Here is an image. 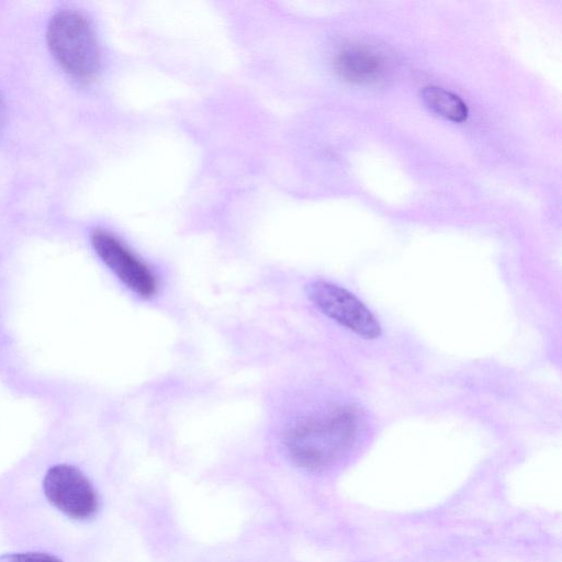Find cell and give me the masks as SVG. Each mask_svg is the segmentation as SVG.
I'll list each match as a JSON object with an SVG mask.
<instances>
[{"label": "cell", "instance_id": "1", "mask_svg": "<svg viewBox=\"0 0 562 562\" xmlns=\"http://www.w3.org/2000/svg\"><path fill=\"white\" fill-rule=\"evenodd\" d=\"M360 423L353 406L337 405L295 419L284 431L283 445L296 465L311 471L324 470L351 449Z\"/></svg>", "mask_w": 562, "mask_h": 562}, {"label": "cell", "instance_id": "2", "mask_svg": "<svg viewBox=\"0 0 562 562\" xmlns=\"http://www.w3.org/2000/svg\"><path fill=\"white\" fill-rule=\"evenodd\" d=\"M49 52L74 80L89 83L101 68V48L90 20L76 9L55 12L47 24Z\"/></svg>", "mask_w": 562, "mask_h": 562}, {"label": "cell", "instance_id": "3", "mask_svg": "<svg viewBox=\"0 0 562 562\" xmlns=\"http://www.w3.org/2000/svg\"><path fill=\"white\" fill-rule=\"evenodd\" d=\"M307 297L325 316L364 339L381 336L382 328L373 313L347 289L323 280L310 283Z\"/></svg>", "mask_w": 562, "mask_h": 562}, {"label": "cell", "instance_id": "4", "mask_svg": "<svg viewBox=\"0 0 562 562\" xmlns=\"http://www.w3.org/2000/svg\"><path fill=\"white\" fill-rule=\"evenodd\" d=\"M91 244L105 266L132 292L144 299L157 293L158 281L151 269L116 235L95 229Z\"/></svg>", "mask_w": 562, "mask_h": 562}, {"label": "cell", "instance_id": "5", "mask_svg": "<svg viewBox=\"0 0 562 562\" xmlns=\"http://www.w3.org/2000/svg\"><path fill=\"white\" fill-rule=\"evenodd\" d=\"M43 488L47 499L72 519L86 520L98 512L99 498L93 485L72 465L52 467L45 474Z\"/></svg>", "mask_w": 562, "mask_h": 562}, {"label": "cell", "instance_id": "6", "mask_svg": "<svg viewBox=\"0 0 562 562\" xmlns=\"http://www.w3.org/2000/svg\"><path fill=\"white\" fill-rule=\"evenodd\" d=\"M390 59L381 49L367 44H350L340 49L334 60L336 71L356 83H376L387 76Z\"/></svg>", "mask_w": 562, "mask_h": 562}, {"label": "cell", "instance_id": "7", "mask_svg": "<svg viewBox=\"0 0 562 562\" xmlns=\"http://www.w3.org/2000/svg\"><path fill=\"white\" fill-rule=\"evenodd\" d=\"M420 99L430 112L446 120L459 123L468 117L469 110L463 100L443 88L425 87L420 92Z\"/></svg>", "mask_w": 562, "mask_h": 562}, {"label": "cell", "instance_id": "8", "mask_svg": "<svg viewBox=\"0 0 562 562\" xmlns=\"http://www.w3.org/2000/svg\"><path fill=\"white\" fill-rule=\"evenodd\" d=\"M0 562H61L58 558L43 552H19L3 554Z\"/></svg>", "mask_w": 562, "mask_h": 562}, {"label": "cell", "instance_id": "9", "mask_svg": "<svg viewBox=\"0 0 562 562\" xmlns=\"http://www.w3.org/2000/svg\"><path fill=\"white\" fill-rule=\"evenodd\" d=\"M3 119H4L3 103H2V99L0 97V131H1V127L3 124Z\"/></svg>", "mask_w": 562, "mask_h": 562}]
</instances>
